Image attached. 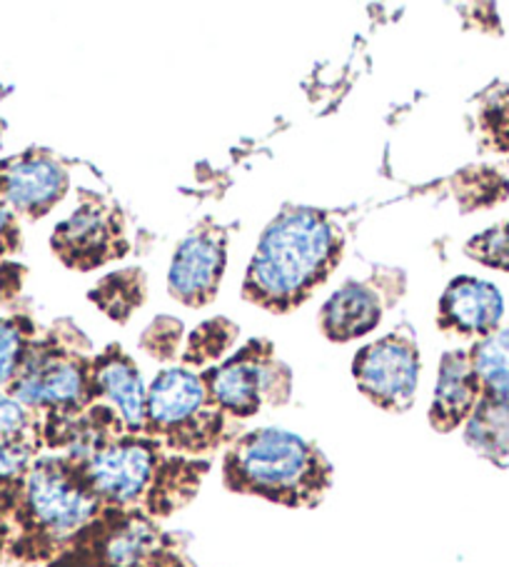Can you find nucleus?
<instances>
[{
    "label": "nucleus",
    "mask_w": 509,
    "mask_h": 567,
    "mask_svg": "<svg viewBox=\"0 0 509 567\" xmlns=\"http://www.w3.org/2000/svg\"><path fill=\"white\" fill-rule=\"evenodd\" d=\"M342 256L335 220L312 208H288L272 220L254 248L242 292L254 306L285 312L310 298Z\"/></svg>",
    "instance_id": "nucleus-1"
},
{
    "label": "nucleus",
    "mask_w": 509,
    "mask_h": 567,
    "mask_svg": "<svg viewBox=\"0 0 509 567\" xmlns=\"http://www.w3.org/2000/svg\"><path fill=\"white\" fill-rule=\"evenodd\" d=\"M230 491L282 505H310L328 491L330 465L320 450L285 427H260L235 440L225 455Z\"/></svg>",
    "instance_id": "nucleus-2"
},
{
    "label": "nucleus",
    "mask_w": 509,
    "mask_h": 567,
    "mask_svg": "<svg viewBox=\"0 0 509 567\" xmlns=\"http://www.w3.org/2000/svg\"><path fill=\"white\" fill-rule=\"evenodd\" d=\"M222 417L205 378L190 368H165L148 388L145 427L175 447L202 450L215 445Z\"/></svg>",
    "instance_id": "nucleus-3"
},
{
    "label": "nucleus",
    "mask_w": 509,
    "mask_h": 567,
    "mask_svg": "<svg viewBox=\"0 0 509 567\" xmlns=\"http://www.w3.org/2000/svg\"><path fill=\"white\" fill-rule=\"evenodd\" d=\"M202 378L212 403L232 417H250L266 403L288 400L290 393V370L278 363L266 340H252Z\"/></svg>",
    "instance_id": "nucleus-4"
},
{
    "label": "nucleus",
    "mask_w": 509,
    "mask_h": 567,
    "mask_svg": "<svg viewBox=\"0 0 509 567\" xmlns=\"http://www.w3.org/2000/svg\"><path fill=\"white\" fill-rule=\"evenodd\" d=\"M101 505L77 465L38 461L25 475V513L38 530L51 537L83 530L95 520Z\"/></svg>",
    "instance_id": "nucleus-5"
},
{
    "label": "nucleus",
    "mask_w": 509,
    "mask_h": 567,
    "mask_svg": "<svg viewBox=\"0 0 509 567\" xmlns=\"http://www.w3.org/2000/svg\"><path fill=\"white\" fill-rule=\"evenodd\" d=\"M11 388V395L28 410L77 415L95 393L93 363L73 353H58L53 348H31Z\"/></svg>",
    "instance_id": "nucleus-6"
},
{
    "label": "nucleus",
    "mask_w": 509,
    "mask_h": 567,
    "mask_svg": "<svg viewBox=\"0 0 509 567\" xmlns=\"http://www.w3.org/2000/svg\"><path fill=\"white\" fill-rule=\"evenodd\" d=\"M158 465V450L150 440L115 437L77 467L97 501L131 507L155 491Z\"/></svg>",
    "instance_id": "nucleus-7"
},
{
    "label": "nucleus",
    "mask_w": 509,
    "mask_h": 567,
    "mask_svg": "<svg viewBox=\"0 0 509 567\" xmlns=\"http://www.w3.org/2000/svg\"><path fill=\"white\" fill-rule=\"evenodd\" d=\"M360 393L377 408L405 413L415 403L419 385V353L405 332H389L360 350L352 360Z\"/></svg>",
    "instance_id": "nucleus-8"
},
{
    "label": "nucleus",
    "mask_w": 509,
    "mask_h": 567,
    "mask_svg": "<svg viewBox=\"0 0 509 567\" xmlns=\"http://www.w3.org/2000/svg\"><path fill=\"white\" fill-rule=\"evenodd\" d=\"M53 250L65 266L91 270L123 256L121 215L103 200H85L53 233Z\"/></svg>",
    "instance_id": "nucleus-9"
},
{
    "label": "nucleus",
    "mask_w": 509,
    "mask_h": 567,
    "mask_svg": "<svg viewBox=\"0 0 509 567\" xmlns=\"http://www.w3.org/2000/svg\"><path fill=\"white\" fill-rule=\"evenodd\" d=\"M225 250V233L218 225L202 223L198 230H193L173 256L168 272L170 296L190 308L208 306L218 296L228 260Z\"/></svg>",
    "instance_id": "nucleus-10"
},
{
    "label": "nucleus",
    "mask_w": 509,
    "mask_h": 567,
    "mask_svg": "<svg viewBox=\"0 0 509 567\" xmlns=\"http://www.w3.org/2000/svg\"><path fill=\"white\" fill-rule=\"evenodd\" d=\"M67 190V173L61 163L45 153H28L6 165L0 173V203L41 218Z\"/></svg>",
    "instance_id": "nucleus-11"
},
{
    "label": "nucleus",
    "mask_w": 509,
    "mask_h": 567,
    "mask_svg": "<svg viewBox=\"0 0 509 567\" xmlns=\"http://www.w3.org/2000/svg\"><path fill=\"white\" fill-rule=\"evenodd\" d=\"M93 385L107 403L115 417L131 433L145 430L148 417V388L143 383L138 365L121 348H107L93 360Z\"/></svg>",
    "instance_id": "nucleus-12"
},
{
    "label": "nucleus",
    "mask_w": 509,
    "mask_h": 567,
    "mask_svg": "<svg viewBox=\"0 0 509 567\" xmlns=\"http://www.w3.org/2000/svg\"><path fill=\"white\" fill-rule=\"evenodd\" d=\"M505 312L502 292L479 278H455L439 300V328L459 336H489Z\"/></svg>",
    "instance_id": "nucleus-13"
},
{
    "label": "nucleus",
    "mask_w": 509,
    "mask_h": 567,
    "mask_svg": "<svg viewBox=\"0 0 509 567\" xmlns=\"http://www.w3.org/2000/svg\"><path fill=\"white\" fill-rule=\"evenodd\" d=\"M479 390L482 388L475 375L472 360L465 350H449L439 363L433 405H429V423L443 433L467 423L479 403Z\"/></svg>",
    "instance_id": "nucleus-14"
},
{
    "label": "nucleus",
    "mask_w": 509,
    "mask_h": 567,
    "mask_svg": "<svg viewBox=\"0 0 509 567\" xmlns=\"http://www.w3.org/2000/svg\"><path fill=\"white\" fill-rule=\"evenodd\" d=\"M382 320V302L375 288L365 282H347L330 296L320 310V328L335 343L367 336Z\"/></svg>",
    "instance_id": "nucleus-15"
},
{
    "label": "nucleus",
    "mask_w": 509,
    "mask_h": 567,
    "mask_svg": "<svg viewBox=\"0 0 509 567\" xmlns=\"http://www.w3.org/2000/svg\"><path fill=\"white\" fill-rule=\"evenodd\" d=\"M160 535L150 523L125 520L103 540V563L107 567H148L155 563Z\"/></svg>",
    "instance_id": "nucleus-16"
},
{
    "label": "nucleus",
    "mask_w": 509,
    "mask_h": 567,
    "mask_svg": "<svg viewBox=\"0 0 509 567\" xmlns=\"http://www.w3.org/2000/svg\"><path fill=\"white\" fill-rule=\"evenodd\" d=\"M465 440L487 457L509 455V403L487 395L479 400L465 423Z\"/></svg>",
    "instance_id": "nucleus-17"
},
{
    "label": "nucleus",
    "mask_w": 509,
    "mask_h": 567,
    "mask_svg": "<svg viewBox=\"0 0 509 567\" xmlns=\"http://www.w3.org/2000/svg\"><path fill=\"white\" fill-rule=\"evenodd\" d=\"M469 360L485 395L509 403V328L489 332L479 340Z\"/></svg>",
    "instance_id": "nucleus-18"
},
{
    "label": "nucleus",
    "mask_w": 509,
    "mask_h": 567,
    "mask_svg": "<svg viewBox=\"0 0 509 567\" xmlns=\"http://www.w3.org/2000/svg\"><path fill=\"white\" fill-rule=\"evenodd\" d=\"M145 296V282L141 270H121L107 276L91 292V300L101 308L107 318L117 322L127 320L133 308H138Z\"/></svg>",
    "instance_id": "nucleus-19"
},
{
    "label": "nucleus",
    "mask_w": 509,
    "mask_h": 567,
    "mask_svg": "<svg viewBox=\"0 0 509 567\" xmlns=\"http://www.w3.org/2000/svg\"><path fill=\"white\" fill-rule=\"evenodd\" d=\"M235 336H238V326H232L228 320H210L193 332L188 350H185V363H210L218 360L225 350L232 346Z\"/></svg>",
    "instance_id": "nucleus-20"
},
{
    "label": "nucleus",
    "mask_w": 509,
    "mask_h": 567,
    "mask_svg": "<svg viewBox=\"0 0 509 567\" xmlns=\"http://www.w3.org/2000/svg\"><path fill=\"white\" fill-rule=\"evenodd\" d=\"M28 332L18 320H0V388L13 385L28 355Z\"/></svg>",
    "instance_id": "nucleus-21"
},
{
    "label": "nucleus",
    "mask_w": 509,
    "mask_h": 567,
    "mask_svg": "<svg viewBox=\"0 0 509 567\" xmlns=\"http://www.w3.org/2000/svg\"><path fill=\"white\" fill-rule=\"evenodd\" d=\"M469 256L487 262L492 268H505L509 270V225H499L469 240Z\"/></svg>",
    "instance_id": "nucleus-22"
},
{
    "label": "nucleus",
    "mask_w": 509,
    "mask_h": 567,
    "mask_svg": "<svg viewBox=\"0 0 509 567\" xmlns=\"http://www.w3.org/2000/svg\"><path fill=\"white\" fill-rule=\"evenodd\" d=\"M33 447L25 437L0 440V481H15L31 471Z\"/></svg>",
    "instance_id": "nucleus-23"
},
{
    "label": "nucleus",
    "mask_w": 509,
    "mask_h": 567,
    "mask_svg": "<svg viewBox=\"0 0 509 567\" xmlns=\"http://www.w3.org/2000/svg\"><path fill=\"white\" fill-rule=\"evenodd\" d=\"M180 343V322L170 318L155 320L153 326L145 330L143 348L150 350V355L170 358Z\"/></svg>",
    "instance_id": "nucleus-24"
},
{
    "label": "nucleus",
    "mask_w": 509,
    "mask_h": 567,
    "mask_svg": "<svg viewBox=\"0 0 509 567\" xmlns=\"http://www.w3.org/2000/svg\"><path fill=\"white\" fill-rule=\"evenodd\" d=\"M28 425H31L28 408L18 403L13 395L0 393V440L23 437Z\"/></svg>",
    "instance_id": "nucleus-25"
},
{
    "label": "nucleus",
    "mask_w": 509,
    "mask_h": 567,
    "mask_svg": "<svg viewBox=\"0 0 509 567\" xmlns=\"http://www.w3.org/2000/svg\"><path fill=\"white\" fill-rule=\"evenodd\" d=\"M15 225H13V213L0 203V252H6L11 248V243L15 240Z\"/></svg>",
    "instance_id": "nucleus-26"
},
{
    "label": "nucleus",
    "mask_w": 509,
    "mask_h": 567,
    "mask_svg": "<svg viewBox=\"0 0 509 567\" xmlns=\"http://www.w3.org/2000/svg\"><path fill=\"white\" fill-rule=\"evenodd\" d=\"M15 272H18V268L6 266V262H0V300H3L6 296H11V290L18 288Z\"/></svg>",
    "instance_id": "nucleus-27"
},
{
    "label": "nucleus",
    "mask_w": 509,
    "mask_h": 567,
    "mask_svg": "<svg viewBox=\"0 0 509 567\" xmlns=\"http://www.w3.org/2000/svg\"><path fill=\"white\" fill-rule=\"evenodd\" d=\"M148 567H170V565H155V563H153V565H148Z\"/></svg>",
    "instance_id": "nucleus-28"
}]
</instances>
